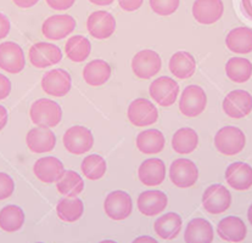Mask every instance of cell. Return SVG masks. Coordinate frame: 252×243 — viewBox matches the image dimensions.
Returning <instances> with one entry per match:
<instances>
[{"instance_id": "obj_11", "label": "cell", "mask_w": 252, "mask_h": 243, "mask_svg": "<svg viewBox=\"0 0 252 243\" xmlns=\"http://www.w3.org/2000/svg\"><path fill=\"white\" fill-rule=\"evenodd\" d=\"M222 108L228 117L241 119L251 113V95L245 90H233L224 97Z\"/></svg>"}, {"instance_id": "obj_2", "label": "cell", "mask_w": 252, "mask_h": 243, "mask_svg": "<svg viewBox=\"0 0 252 243\" xmlns=\"http://www.w3.org/2000/svg\"><path fill=\"white\" fill-rule=\"evenodd\" d=\"M246 136L243 130L235 127H224L217 132L215 146L220 153L224 156H235L244 150Z\"/></svg>"}, {"instance_id": "obj_7", "label": "cell", "mask_w": 252, "mask_h": 243, "mask_svg": "<svg viewBox=\"0 0 252 243\" xmlns=\"http://www.w3.org/2000/svg\"><path fill=\"white\" fill-rule=\"evenodd\" d=\"M149 94L151 99L162 107H169L177 101L179 94V85L169 77H160L150 84Z\"/></svg>"}, {"instance_id": "obj_21", "label": "cell", "mask_w": 252, "mask_h": 243, "mask_svg": "<svg viewBox=\"0 0 252 243\" xmlns=\"http://www.w3.org/2000/svg\"><path fill=\"white\" fill-rule=\"evenodd\" d=\"M228 185L236 191H246L252 185V170L248 163H231L225 170Z\"/></svg>"}, {"instance_id": "obj_36", "label": "cell", "mask_w": 252, "mask_h": 243, "mask_svg": "<svg viewBox=\"0 0 252 243\" xmlns=\"http://www.w3.org/2000/svg\"><path fill=\"white\" fill-rule=\"evenodd\" d=\"M106 162L99 155H89L83 160L81 164V170L83 175L89 180H100L106 173Z\"/></svg>"}, {"instance_id": "obj_40", "label": "cell", "mask_w": 252, "mask_h": 243, "mask_svg": "<svg viewBox=\"0 0 252 243\" xmlns=\"http://www.w3.org/2000/svg\"><path fill=\"white\" fill-rule=\"evenodd\" d=\"M48 6H50L54 10H67L72 5H74L73 0H65V1H53V0H46Z\"/></svg>"}, {"instance_id": "obj_1", "label": "cell", "mask_w": 252, "mask_h": 243, "mask_svg": "<svg viewBox=\"0 0 252 243\" xmlns=\"http://www.w3.org/2000/svg\"><path fill=\"white\" fill-rule=\"evenodd\" d=\"M30 117L39 128H54L61 122L63 111L58 102L49 99H39L31 105Z\"/></svg>"}, {"instance_id": "obj_19", "label": "cell", "mask_w": 252, "mask_h": 243, "mask_svg": "<svg viewBox=\"0 0 252 243\" xmlns=\"http://www.w3.org/2000/svg\"><path fill=\"white\" fill-rule=\"evenodd\" d=\"M138 209L143 216H156L166 209L168 198L166 193L158 190H151L141 192L138 197Z\"/></svg>"}, {"instance_id": "obj_17", "label": "cell", "mask_w": 252, "mask_h": 243, "mask_svg": "<svg viewBox=\"0 0 252 243\" xmlns=\"http://www.w3.org/2000/svg\"><path fill=\"white\" fill-rule=\"evenodd\" d=\"M223 12L224 5L220 0H197L192 5V16L200 25H213Z\"/></svg>"}, {"instance_id": "obj_22", "label": "cell", "mask_w": 252, "mask_h": 243, "mask_svg": "<svg viewBox=\"0 0 252 243\" xmlns=\"http://www.w3.org/2000/svg\"><path fill=\"white\" fill-rule=\"evenodd\" d=\"M28 148L33 153L50 152L56 145V136L46 128H34L28 132L26 136Z\"/></svg>"}, {"instance_id": "obj_26", "label": "cell", "mask_w": 252, "mask_h": 243, "mask_svg": "<svg viewBox=\"0 0 252 243\" xmlns=\"http://www.w3.org/2000/svg\"><path fill=\"white\" fill-rule=\"evenodd\" d=\"M182 221L181 216L176 213H166L164 216L156 219L154 224V230L156 235L164 241H171L174 240L179 235L182 230Z\"/></svg>"}, {"instance_id": "obj_6", "label": "cell", "mask_w": 252, "mask_h": 243, "mask_svg": "<svg viewBox=\"0 0 252 243\" xmlns=\"http://www.w3.org/2000/svg\"><path fill=\"white\" fill-rule=\"evenodd\" d=\"M231 194L227 188L220 184L211 185L202 194V206L210 214H222L229 209Z\"/></svg>"}, {"instance_id": "obj_34", "label": "cell", "mask_w": 252, "mask_h": 243, "mask_svg": "<svg viewBox=\"0 0 252 243\" xmlns=\"http://www.w3.org/2000/svg\"><path fill=\"white\" fill-rule=\"evenodd\" d=\"M251 62L246 58L231 57L225 63V73L234 83H246L251 78Z\"/></svg>"}, {"instance_id": "obj_44", "label": "cell", "mask_w": 252, "mask_h": 243, "mask_svg": "<svg viewBox=\"0 0 252 243\" xmlns=\"http://www.w3.org/2000/svg\"><path fill=\"white\" fill-rule=\"evenodd\" d=\"M15 4L17 5V6L20 7H31L33 6V5L37 4V1H15Z\"/></svg>"}, {"instance_id": "obj_5", "label": "cell", "mask_w": 252, "mask_h": 243, "mask_svg": "<svg viewBox=\"0 0 252 243\" xmlns=\"http://www.w3.org/2000/svg\"><path fill=\"white\" fill-rule=\"evenodd\" d=\"M169 179L177 188H191L199 179V170L192 161L179 158L174 161L169 167Z\"/></svg>"}, {"instance_id": "obj_14", "label": "cell", "mask_w": 252, "mask_h": 243, "mask_svg": "<svg viewBox=\"0 0 252 243\" xmlns=\"http://www.w3.org/2000/svg\"><path fill=\"white\" fill-rule=\"evenodd\" d=\"M87 29L95 39H107L115 33L116 20L110 12L95 11L87 20Z\"/></svg>"}, {"instance_id": "obj_41", "label": "cell", "mask_w": 252, "mask_h": 243, "mask_svg": "<svg viewBox=\"0 0 252 243\" xmlns=\"http://www.w3.org/2000/svg\"><path fill=\"white\" fill-rule=\"evenodd\" d=\"M121 9L125 10V11H135L139 7L143 5V1L141 0H133V1H125V0H121L118 1Z\"/></svg>"}, {"instance_id": "obj_29", "label": "cell", "mask_w": 252, "mask_h": 243, "mask_svg": "<svg viewBox=\"0 0 252 243\" xmlns=\"http://www.w3.org/2000/svg\"><path fill=\"white\" fill-rule=\"evenodd\" d=\"M111 77V67L104 60H93L83 70V79L91 86H100L107 83Z\"/></svg>"}, {"instance_id": "obj_13", "label": "cell", "mask_w": 252, "mask_h": 243, "mask_svg": "<svg viewBox=\"0 0 252 243\" xmlns=\"http://www.w3.org/2000/svg\"><path fill=\"white\" fill-rule=\"evenodd\" d=\"M30 62L35 68H46L56 65L63 58V54L59 47L49 43H35L28 51Z\"/></svg>"}, {"instance_id": "obj_10", "label": "cell", "mask_w": 252, "mask_h": 243, "mask_svg": "<svg viewBox=\"0 0 252 243\" xmlns=\"http://www.w3.org/2000/svg\"><path fill=\"white\" fill-rule=\"evenodd\" d=\"M162 61L160 55L153 50H141L132 60V71L138 78L150 79L160 72Z\"/></svg>"}, {"instance_id": "obj_9", "label": "cell", "mask_w": 252, "mask_h": 243, "mask_svg": "<svg viewBox=\"0 0 252 243\" xmlns=\"http://www.w3.org/2000/svg\"><path fill=\"white\" fill-rule=\"evenodd\" d=\"M127 117L135 127H146L158 122V111L155 105L149 100L137 99L130 102Z\"/></svg>"}, {"instance_id": "obj_37", "label": "cell", "mask_w": 252, "mask_h": 243, "mask_svg": "<svg viewBox=\"0 0 252 243\" xmlns=\"http://www.w3.org/2000/svg\"><path fill=\"white\" fill-rule=\"evenodd\" d=\"M179 4L181 2L178 0H151L150 6L154 12H156L160 16H169V15L174 14L178 10Z\"/></svg>"}, {"instance_id": "obj_25", "label": "cell", "mask_w": 252, "mask_h": 243, "mask_svg": "<svg viewBox=\"0 0 252 243\" xmlns=\"http://www.w3.org/2000/svg\"><path fill=\"white\" fill-rule=\"evenodd\" d=\"M187 243H211L213 241V227L207 220L195 218L188 224L184 234Z\"/></svg>"}, {"instance_id": "obj_42", "label": "cell", "mask_w": 252, "mask_h": 243, "mask_svg": "<svg viewBox=\"0 0 252 243\" xmlns=\"http://www.w3.org/2000/svg\"><path fill=\"white\" fill-rule=\"evenodd\" d=\"M0 19H1V34H0V37L1 38H5L7 35V33L10 32V21L6 19V16H5L4 14L0 15Z\"/></svg>"}, {"instance_id": "obj_33", "label": "cell", "mask_w": 252, "mask_h": 243, "mask_svg": "<svg viewBox=\"0 0 252 243\" xmlns=\"http://www.w3.org/2000/svg\"><path fill=\"white\" fill-rule=\"evenodd\" d=\"M84 206L81 199L76 197H67L61 199L56 206V213L59 219L65 222H74L83 216Z\"/></svg>"}, {"instance_id": "obj_31", "label": "cell", "mask_w": 252, "mask_h": 243, "mask_svg": "<svg viewBox=\"0 0 252 243\" xmlns=\"http://www.w3.org/2000/svg\"><path fill=\"white\" fill-rule=\"evenodd\" d=\"M199 145V135L191 128H182L172 137V147L177 153L188 155L196 150Z\"/></svg>"}, {"instance_id": "obj_8", "label": "cell", "mask_w": 252, "mask_h": 243, "mask_svg": "<svg viewBox=\"0 0 252 243\" xmlns=\"http://www.w3.org/2000/svg\"><path fill=\"white\" fill-rule=\"evenodd\" d=\"M132 198L125 191H112L105 198V213L110 219L115 220V221L127 219L132 213Z\"/></svg>"}, {"instance_id": "obj_15", "label": "cell", "mask_w": 252, "mask_h": 243, "mask_svg": "<svg viewBox=\"0 0 252 243\" xmlns=\"http://www.w3.org/2000/svg\"><path fill=\"white\" fill-rule=\"evenodd\" d=\"M42 89L45 94L54 97L67 95L71 90V76L63 70H53L42 78Z\"/></svg>"}, {"instance_id": "obj_43", "label": "cell", "mask_w": 252, "mask_h": 243, "mask_svg": "<svg viewBox=\"0 0 252 243\" xmlns=\"http://www.w3.org/2000/svg\"><path fill=\"white\" fill-rule=\"evenodd\" d=\"M0 111H1V116H2V119H1V129H4L5 124H6V119H7V112H6V108H5L4 106L0 107Z\"/></svg>"}, {"instance_id": "obj_45", "label": "cell", "mask_w": 252, "mask_h": 243, "mask_svg": "<svg viewBox=\"0 0 252 243\" xmlns=\"http://www.w3.org/2000/svg\"><path fill=\"white\" fill-rule=\"evenodd\" d=\"M134 242L137 243V242H156V241L154 239H151V237H145V236H144V237H139V239L135 240Z\"/></svg>"}, {"instance_id": "obj_39", "label": "cell", "mask_w": 252, "mask_h": 243, "mask_svg": "<svg viewBox=\"0 0 252 243\" xmlns=\"http://www.w3.org/2000/svg\"><path fill=\"white\" fill-rule=\"evenodd\" d=\"M0 88H1V91H0V99L5 100L9 96L10 90H11V83H10V81L4 76V74L0 76Z\"/></svg>"}, {"instance_id": "obj_38", "label": "cell", "mask_w": 252, "mask_h": 243, "mask_svg": "<svg viewBox=\"0 0 252 243\" xmlns=\"http://www.w3.org/2000/svg\"><path fill=\"white\" fill-rule=\"evenodd\" d=\"M14 180L6 173L0 174V199H6L14 192Z\"/></svg>"}, {"instance_id": "obj_12", "label": "cell", "mask_w": 252, "mask_h": 243, "mask_svg": "<svg viewBox=\"0 0 252 243\" xmlns=\"http://www.w3.org/2000/svg\"><path fill=\"white\" fill-rule=\"evenodd\" d=\"M76 28V20L71 15H54L48 17L42 26L43 35L49 40H61Z\"/></svg>"}, {"instance_id": "obj_32", "label": "cell", "mask_w": 252, "mask_h": 243, "mask_svg": "<svg viewBox=\"0 0 252 243\" xmlns=\"http://www.w3.org/2000/svg\"><path fill=\"white\" fill-rule=\"evenodd\" d=\"M84 181L74 170H65L56 181V190L59 193L67 197H77L83 191Z\"/></svg>"}, {"instance_id": "obj_28", "label": "cell", "mask_w": 252, "mask_h": 243, "mask_svg": "<svg viewBox=\"0 0 252 243\" xmlns=\"http://www.w3.org/2000/svg\"><path fill=\"white\" fill-rule=\"evenodd\" d=\"M138 150L145 155H156L163 151L164 140L163 134L158 129H149L145 132L139 133L137 140H135Z\"/></svg>"}, {"instance_id": "obj_18", "label": "cell", "mask_w": 252, "mask_h": 243, "mask_svg": "<svg viewBox=\"0 0 252 243\" xmlns=\"http://www.w3.org/2000/svg\"><path fill=\"white\" fill-rule=\"evenodd\" d=\"M138 178L141 184L149 188L158 186L166 179V165L158 158L144 161L138 169Z\"/></svg>"}, {"instance_id": "obj_46", "label": "cell", "mask_w": 252, "mask_h": 243, "mask_svg": "<svg viewBox=\"0 0 252 243\" xmlns=\"http://www.w3.org/2000/svg\"><path fill=\"white\" fill-rule=\"evenodd\" d=\"M92 4H95V5H111L112 0H109V1H94V0H93Z\"/></svg>"}, {"instance_id": "obj_35", "label": "cell", "mask_w": 252, "mask_h": 243, "mask_svg": "<svg viewBox=\"0 0 252 243\" xmlns=\"http://www.w3.org/2000/svg\"><path fill=\"white\" fill-rule=\"evenodd\" d=\"M25 222V213L19 206H6L0 213V226L5 232H16Z\"/></svg>"}, {"instance_id": "obj_27", "label": "cell", "mask_w": 252, "mask_h": 243, "mask_svg": "<svg viewBox=\"0 0 252 243\" xmlns=\"http://www.w3.org/2000/svg\"><path fill=\"white\" fill-rule=\"evenodd\" d=\"M252 30L249 27H236L225 38V45L234 54H250L252 50Z\"/></svg>"}, {"instance_id": "obj_4", "label": "cell", "mask_w": 252, "mask_h": 243, "mask_svg": "<svg viewBox=\"0 0 252 243\" xmlns=\"http://www.w3.org/2000/svg\"><path fill=\"white\" fill-rule=\"evenodd\" d=\"M63 142L66 150L72 155H83L93 147L94 137L88 128L74 125L66 130L63 136Z\"/></svg>"}, {"instance_id": "obj_3", "label": "cell", "mask_w": 252, "mask_h": 243, "mask_svg": "<svg viewBox=\"0 0 252 243\" xmlns=\"http://www.w3.org/2000/svg\"><path fill=\"white\" fill-rule=\"evenodd\" d=\"M207 106V96L204 89L199 85H189L184 89L179 100V111L188 118H195L205 111Z\"/></svg>"}, {"instance_id": "obj_20", "label": "cell", "mask_w": 252, "mask_h": 243, "mask_svg": "<svg viewBox=\"0 0 252 243\" xmlns=\"http://www.w3.org/2000/svg\"><path fill=\"white\" fill-rule=\"evenodd\" d=\"M63 171L65 169L63 162L56 157H43L33 165V173L35 178L44 184L56 183Z\"/></svg>"}, {"instance_id": "obj_23", "label": "cell", "mask_w": 252, "mask_h": 243, "mask_svg": "<svg viewBox=\"0 0 252 243\" xmlns=\"http://www.w3.org/2000/svg\"><path fill=\"white\" fill-rule=\"evenodd\" d=\"M217 234L223 241L241 242L245 240L248 229L243 220L238 216H227L218 222Z\"/></svg>"}, {"instance_id": "obj_16", "label": "cell", "mask_w": 252, "mask_h": 243, "mask_svg": "<svg viewBox=\"0 0 252 243\" xmlns=\"http://www.w3.org/2000/svg\"><path fill=\"white\" fill-rule=\"evenodd\" d=\"M0 67L11 74L20 73L25 68V55L19 44L5 42L0 45Z\"/></svg>"}, {"instance_id": "obj_47", "label": "cell", "mask_w": 252, "mask_h": 243, "mask_svg": "<svg viewBox=\"0 0 252 243\" xmlns=\"http://www.w3.org/2000/svg\"><path fill=\"white\" fill-rule=\"evenodd\" d=\"M244 4H245L246 9H248V14L250 15V2H249V1H244Z\"/></svg>"}, {"instance_id": "obj_24", "label": "cell", "mask_w": 252, "mask_h": 243, "mask_svg": "<svg viewBox=\"0 0 252 243\" xmlns=\"http://www.w3.org/2000/svg\"><path fill=\"white\" fill-rule=\"evenodd\" d=\"M168 70L178 79L191 78L196 71V61L190 53L178 51L169 58Z\"/></svg>"}, {"instance_id": "obj_30", "label": "cell", "mask_w": 252, "mask_h": 243, "mask_svg": "<svg viewBox=\"0 0 252 243\" xmlns=\"http://www.w3.org/2000/svg\"><path fill=\"white\" fill-rule=\"evenodd\" d=\"M92 45L88 38L83 35H73L68 38L65 44V54L71 61L76 63L84 62L91 55Z\"/></svg>"}]
</instances>
